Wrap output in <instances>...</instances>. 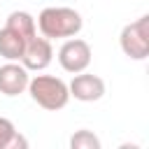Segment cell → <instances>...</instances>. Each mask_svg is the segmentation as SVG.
I'll list each match as a JSON object with an SVG mask.
<instances>
[{
  "label": "cell",
  "mask_w": 149,
  "mask_h": 149,
  "mask_svg": "<svg viewBox=\"0 0 149 149\" xmlns=\"http://www.w3.org/2000/svg\"><path fill=\"white\" fill-rule=\"evenodd\" d=\"M37 30L47 40H68L81 33L84 19L77 9L72 7H44L37 19Z\"/></svg>",
  "instance_id": "1"
},
{
  "label": "cell",
  "mask_w": 149,
  "mask_h": 149,
  "mask_svg": "<svg viewBox=\"0 0 149 149\" xmlns=\"http://www.w3.org/2000/svg\"><path fill=\"white\" fill-rule=\"evenodd\" d=\"M26 91L30 93L33 102H37L42 109H49V112H58L70 102L68 84L61 77H54V74H35V77H30Z\"/></svg>",
  "instance_id": "2"
},
{
  "label": "cell",
  "mask_w": 149,
  "mask_h": 149,
  "mask_svg": "<svg viewBox=\"0 0 149 149\" xmlns=\"http://www.w3.org/2000/svg\"><path fill=\"white\" fill-rule=\"evenodd\" d=\"M119 47L130 61H144L149 56V16L142 14L133 23H126L119 35Z\"/></svg>",
  "instance_id": "3"
},
{
  "label": "cell",
  "mask_w": 149,
  "mask_h": 149,
  "mask_svg": "<svg viewBox=\"0 0 149 149\" xmlns=\"http://www.w3.org/2000/svg\"><path fill=\"white\" fill-rule=\"evenodd\" d=\"M91 58H93V51H91V44L81 37H68L61 49H58V65L70 72V74H77V72H84L88 65H91Z\"/></svg>",
  "instance_id": "4"
},
{
  "label": "cell",
  "mask_w": 149,
  "mask_h": 149,
  "mask_svg": "<svg viewBox=\"0 0 149 149\" xmlns=\"http://www.w3.org/2000/svg\"><path fill=\"white\" fill-rule=\"evenodd\" d=\"M68 91H70V98H74L79 102H95L105 95L107 86H105L102 77L84 70V72H77L72 77V81L68 84Z\"/></svg>",
  "instance_id": "5"
},
{
  "label": "cell",
  "mask_w": 149,
  "mask_h": 149,
  "mask_svg": "<svg viewBox=\"0 0 149 149\" xmlns=\"http://www.w3.org/2000/svg\"><path fill=\"white\" fill-rule=\"evenodd\" d=\"M54 61V47H51V40L47 37H33L26 42V49H23V56H21V65L28 70V72H42L49 68V63Z\"/></svg>",
  "instance_id": "6"
},
{
  "label": "cell",
  "mask_w": 149,
  "mask_h": 149,
  "mask_svg": "<svg viewBox=\"0 0 149 149\" xmlns=\"http://www.w3.org/2000/svg\"><path fill=\"white\" fill-rule=\"evenodd\" d=\"M30 81V72L21 65V61H7L0 65V93L7 98H16L26 93Z\"/></svg>",
  "instance_id": "7"
},
{
  "label": "cell",
  "mask_w": 149,
  "mask_h": 149,
  "mask_svg": "<svg viewBox=\"0 0 149 149\" xmlns=\"http://www.w3.org/2000/svg\"><path fill=\"white\" fill-rule=\"evenodd\" d=\"M26 49V37L12 30L9 26L0 28V56L5 61H21Z\"/></svg>",
  "instance_id": "8"
},
{
  "label": "cell",
  "mask_w": 149,
  "mask_h": 149,
  "mask_svg": "<svg viewBox=\"0 0 149 149\" xmlns=\"http://www.w3.org/2000/svg\"><path fill=\"white\" fill-rule=\"evenodd\" d=\"M5 26H9L12 30H16L19 35H23V37H26V42H28V40H33V37L37 35L35 16H33L30 12H26V9H14V12L7 16V23H5Z\"/></svg>",
  "instance_id": "9"
},
{
  "label": "cell",
  "mask_w": 149,
  "mask_h": 149,
  "mask_svg": "<svg viewBox=\"0 0 149 149\" xmlns=\"http://www.w3.org/2000/svg\"><path fill=\"white\" fill-rule=\"evenodd\" d=\"M28 140L16 130V126L7 119L0 116V149H26Z\"/></svg>",
  "instance_id": "10"
},
{
  "label": "cell",
  "mask_w": 149,
  "mask_h": 149,
  "mask_svg": "<svg viewBox=\"0 0 149 149\" xmlns=\"http://www.w3.org/2000/svg\"><path fill=\"white\" fill-rule=\"evenodd\" d=\"M70 149H100V137L93 130L81 128L70 137Z\"/></svg>",
  "instance_id": "11"
}]
</instances>
